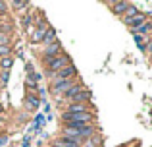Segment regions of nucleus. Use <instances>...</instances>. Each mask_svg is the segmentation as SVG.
Segmentation results:
<instances>
[{"instance_id":"obj_1","label":"nucleus","mask_w":152,"mask_h":147,"mask_svg":"<svg viewBox=\"0 0 152 147\" xmlns=\"http://www.w3.org/2000/svg\"><path fill=\"white\" fill-rule=\"evenodd\" d=\"M96 120V112H81V114H67L62 112V126L66 128H77V126H85V124H93Z\"/></svg>"},{"instance_id":"obj_2","label":"nucleus","mask_w":152,"mask_h":147,"mask_svg":"<svg viewBox=\"0 0 152 147\" xmlns=\"http://www.w3.org/2000/svg\"><path fill=\"white\" fill-rule=\"evenodd\" d=\"M71 64V58H69V54H66V52H62L60 56H56V58H52V60L46 62V70H48L50 74H56V72H60L62 68H66V66H69Z\"/></svg>"},{"instance_id":"obj_3","label":"nucleus","mask_w":152,"mask_h":147,"mask_svg":"<svg viewBox=\"0 0 152 147\" xmlns=\"http://www.w3.org/2000/svg\"><path fill=\"white\" fill-rule=\"evenodd\" d=\"M46 78H48L50 81H58V79H75V78H77V68H75L73 64H69V66L62 68L60 72H56V74L46 72Z\"/></svg>"},{"instance_id":"obj_4","label":"nucleus","mask_w":152,"mask_h":147,"mask_svg":"<svg viewBox=\"0 0 152 147\" xmlns=\"http://www.w3.org/2000/svg\"><path fill=\"white\" fill-rule=\"evenodd\" d=\"M64 50H62V43L60 41H56V43H52V45H46V47H42V62H48L52 60V58H56V56H60Z\"/></svg>"},{"instance_id":"obj_5","label":"nucleus","mask_w":152,"mask_h":147,"mask_svg":"<svg viewBox=\"0 0 152 147\" xmlns=\"http://www.w3.org/2000/svg\"><path fill=\"white\" fill-rule=\"evenodd\" d=\"M46 29H48V23H46L45 19H37V21H35V29H33V33H31V43H33V45L42 43V37H45Z\"/></svg>"},{"instance_id":"obj_6","label":"nucleus","mask_w":152,"mask_h":147,"mask_svg":"<svg viewBox=\"0 0 152 147\" xmlns=\"http://www.w3.org/2000/svg\"><path fill=\"white\" fill-rule=\"evenodd\" d=\"M146 19H148V18H146L145 12H139L137 16H133V18H125V19H121V21L125 23L129 29H137V27H141L142 23L146 21Z\"/></svg>"},{"instance_id":"obj_7","label":"nucleus","mask_w":152,"mask_h":147,"mask_svg":"<svg viewBox=\"0 0 152 147\" xmlns=\"http://www.w3.org/2000/svg\"><path fill=\"white\" fill-rule=\"evenodd\" d=\"M64 112L67 114H81V112H93L89 106V103H67L66 110Z\"/></svg>"},{"instance_id":"obj_8","label":"nucleus","mask_w":152,"mask_h":147,"mask_svg":"<svg viewBox=\"0 0 152 147\" xmlns=\"http://www.w3.org/2000/svg\"><path fill=\"white\" fill-rule=\"evenodd\" d=\"M39 106H41V97L35 95V93H27V97H25V110L35 112Z\"/></svg>"},{"instance_id":"obj_9","label":"nucleus","mask_w":152,"mask_h":147,"mask_svg":"<svg viewBox=\"0 0 152 147\" xmlns=\"http://www.w3.org/2000/svg\"><path fill=\"white\" fill-rule=\"evenodd\" d=\"M131 2H125V0H118V2H108V6H110V10L114 12L115 16H119V18H123V14H125L127 6H129Z\"/></svg>"},{"instance_id":"obj_10","label":"nucleus","mask_w":152,"mask_h":147,"mask_svg":"<svg viewBox=\"0 0 152 147\" xmlns=\"http://www.w3.org/2000/svg\"><path fill=\"white\" fill-rule=\"evenodd\" d=\"M21 25H23V29H25L27 33H33V29H35V16L29 14V12H25V14L21 16Z\"/></svg>"},{"instance_id":"obj_11","label":"nucleus","mask_w":152,"mask_h":147,"mask_svg":"<svg viewBox=\"0 0 152 147\" xmlns=\"http://www.w3.org/2000/svg\"><path fill=\"white\" fill-rule=\"evenodd\" d=\"M83 89H85V85H83V83H73V85H71L69 89L64 93L62 99H64V101H73V97H75L77 93H81Z\"/></svg>"},{"instance_id":"obj_12","label":"nucleus","mask_w":152,"mask_h":147,"mask_svg":"<svg viewBox=\"0 0 152 147\" xmlns=\"http://www.w3.org/2000/svg\"><path fill=\"white\" fill-rule=\"evenodd\" d=\"M8 8L14 12H27V8H31V4L25 2V0H14V2H8Z\"/></svg>"},{"instance_id":"obj_13","label":"nucleus","mask_w":152,"mask_h":147,"mask_svg":"<svg viewBox=\"0 0 152 147\" xmlns=\"http://www.w3.org/2000/svg\"><path fill=\"white\" fill-rule=\"evenodd\" d=\"M56 41H58V37H56V29L48 25V29H46L45 37H42V45L46 47V45H52V43H56Z\"/></svg>"},{"instance_id":"obj_14","label":"nucleus","mask_w":152,"mask_h":147,"mask_svg":"<svg viewBox=\"0 0 152 147\" xmlns=\"http://www.w3.org/2000/svg\"><path fill=\"white\" fill-rule=\"evenodd\" d=\"M91 99H93V93H91V91L85 87V89H83L81 93H77V95H75L71 103H87V101H91Z\"/></svg>"},{"instance_id":"obj_15","label":"nucleus","mask_w":152,"mask_h":147,"mask_svg":"<svg viewBox=\"0 0 152 147\" xmlns=\"http://www.w3.org/2000/svg\"><path fill=\"white\" fill-rule=\"evenodd\" d=\"M100 145H102V137H100V134H96V136H93V137L83 141L81 147H100Z\"/></svg>"},{"instance_id":"obj_16","label":"nucleus","mask_w":152,"mask_h":147,"mask_svg":"<svg viewBox=\"0 0 152 147\" xmlns=\"http://www.w3.org/2000/svg\"><path fill=\"white\" fill-rule=\"evenodd\" d=\"M14 62H15L14 56H4V58H0V66H2V70H6V72H10V68L14 66Z\"/></svg>"},{"instance_id":"obj_17","label":"nucleus","mask_w":152,"mask_h":147,"mask_svg":"<svg viewBox=\"0 0 152 147\" xmlns=\"http://www.w3.org/2000/svg\"><path fill=\"white\" fill-rule=\"evenodd\" d=\"M139 12H141V10H139V8L135 6V4H129V6H127V10H125V14H123V18H121V19H125V18H133V16H137Z\"/></svg>"},{"instance_id":"obj_18","label":"nucleus","mask_w":152,"mask_h":147,"mask_svg":"<svg viewBox=\"0 0 152 147\" xmlns=\"http://www.w3.org/2000/svg\"><path fill=\"white\" fill-rule=\"evenodd\" d=\"M12 31H14V25H12L10 21H0V33H6V35H12Z\"/></svg>"},{"instance_id":"obj_19","label":"nucleus","mask_w":152,"mask_h":147,"mask_svg":"<svg viewBox=\"0 0 152 147\" xmlns=\"http://www.w3.org/2000/svg\"><path fill=\"white\" fill-rule=\"evenodd\" d=\"M10 43H12V35L0 33V47H10Z\"/></svg>"},{"instance_id":"obj_20","label":"nucleus","mask_w":152,"mask_h":147,"mask_svg":"<svg viewBox=\"0 0 152 147\" xmlns=\"http://www.w3.org/2000/svg\"><path fill=\"white\" fill-rule=\"evenodd\" d=\"M8 79H10V72L2 70V72H0V81H2V85H4V87L8 85Z\"/></svg>"},{"instance_id":"obj_21","label":"nucleus","mask_w":152,"mask_h":147,"mask_svg":"<svg viewBox=\"0 0 152 147\" xmlns=\"http://www.w3.org/2000/svg\"><path fill=\"white\" fill-rule=\"evenodd\" d=\"M8 12V2H4V0H0V16H4Z\"/></svg>"},{"instance_id":"obj_22","label":"nucleus","mask_w":152,"mask_h":147,"mask_svg":"<svg viewBox=\"0 0 152 147\" xmlns=\"http://www.w3.org/2000/svg\"><path fill=\"white\" fill-rule=\"evenodd\" d=\"M29 145H31V136H25L21 141V147H29Z\"/></svg>"},{"instance_id":"obj_23","label":"nucleus","mask_w":152,"mask_h":147,"mask_svg":"<svg viewBox=\"0 0 152 147\" xmlns=\"http://www.w3.org/2000/svg\"><path fill=\"white\" fill-rule=\"evenodd\" d=\"M8 143V134H2V136H0V147H4Z\"/></svg>"},{"instance_id":"obj_24","label":"nucleus","mask_w":152,"mask_h":147,"mask_svg":"<svg viewBox=\"0 0 152 147\" xmlns=\"http://www.w3.org/2000/svg\"><path fill=\"white\" fill-rule=\"evenodd\" d=\"M39 95H41V97H45V95H46V89H45V87H39Z\"/></svg>"},{"instance_id":"obj_25","label":"nucleus","mask_w":152,"mask_h":147,"mask_svg":"<svg viewBox=\"0 0 152 147\" xmlns=\"http://www.w3.org/2000/svg\"><path fill=\"white\" fill-rule=\"evenodd\" d=\"M146 52L152 54V41H148V45H146Z\"/></svg>"},{"instance_id":"obj_26","label":"nucleus","mask_w":152,"mask_h":147,"mask_svg":"<svg viewBox=\"0 0 152 147\" xmlns=\"http://www.w3.org/2000/svg\"><path fill=\"white\" fill-rule=\"evenodd\" d=\"M118 147H129V143H123V145H118Z\"/></svg>"},{"instance_id":"obj_27","label":"nucleus","mask_w":152,"mask_h":147,"mask_svg":"<svg viewBox=\"0 0 152 147\" xmlns=\"http://www.w3.org/2000/svg\"><path fill=\"white\" fill-rule=\"evenodd\" d=\"M148 35H150V39H148V41H152V31H150V33H148Z\"/></svg>"},{"instance_id":"obj_28","label":"nucleus","mask_w":152,"mask_h":147,"mask_svg":"<svg viewBox=\"0 0 152 147\" xmlns=\"http://www.w3.org/2000/svg\"><path fill=\"white\" fill-rule=\"evenodd\" d=\"M48 147H58V145H54V143H50V145H48Z\"/></svg>"},{"instance_id":"obj_29","label":"nucleus","mask_w":152,"mask_h":147,"mask_svg":"<svg viewBox=\"0 0 152 147\" xmlns=\"http://www.w3.org/2000/svg\"><path fill=\"white\" fill-rule=\"evenodd\" d=\"M0 112H2V105H0Z\"/></svg>"},{"instance_id":"obj_30","label":"nucleus","mask_w":152,"mask_h":147,"mask_svg":"<svg viewBox=\"0 0 152 147\" xmlns=\"http://www.w3.org/2000/svg\"><path fill=\"white\" fill-rule=\"evenodd\" d=\"M79 147H81V145H79Z\"/></svg>"}]
</instances>
